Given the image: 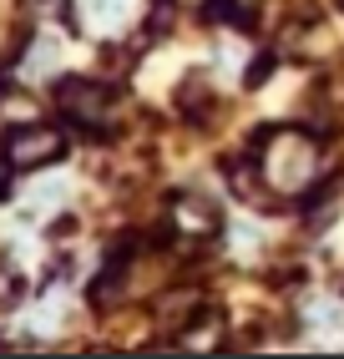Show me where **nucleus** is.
Returning <instances> with one entry per match:
<instances>
[{"mask_svg": "<svg viewBox=\"0 0 344 359\" xmlns=\"http://www.w3.org/2000/svg\"><path fill=\"white\" fill-rule=\"evenodd\" d=\"M314 324H339V304H314Z\"/></svg>", "mask_w": 344, "mask_h": 359, "instance_id": "nucleus-7", "label": "nucleus"}, {"mask_svg": "<svg viewBox=\"0 0 344 359\" xmlns=\"http://www.w3.org/2000/svg\"><path fill=\"white\" fill-rule=\"evenodd\" d=\"M178 223H183V228H213V208L198 203V198H183V203H178Z\"/></svg>", "mask_w": 344, "mask_h": 359, "instance_id": "nucleus-5", "label": "nucleus"}, {"mask_svg": "<svg viewBox=\"0 0 344 359\" xmlns=\"http://www.w3.org/2000/svg\"><path fill=\"white\" fill-rule=\"evenodd\" d=\"M86 15L112 31V26H121V20L132 15V0H86Z\"/></svg>", "mask_w": 344, "mask_h": 359, "instance_id": "nucleus-4", "label": "nucleus"}, {"mask_svg": "<svg viewBox=\"0 0 344 359\" xmlns=\"http://www.w3.org/2000/svg\"><path fill=\"white\" fill-rule=\"evenodd\" d=\"M61 107H66L71 122H81V127H102L107 111H112L107 91L96 81H61Z\"/></svg>", "mask_w": 344, "mask_h": 359, "instance_id": "nucleus-3", "label": "nucleus"}, {"mask_svg": "<svg viewBox=\"0 0 344 359\" xmlns=\"http://www.w3.org/2000/svg\"><path fill=\"white\" fill-rule=\"evenodd\" d=\"M31 66H46V71H51V66H56V41H51V36H46V41H36V46H31Z\"/></svg>", "mask_w": 344, "mask_h": 359, "instance_id": "nucleus-6", "label": "nucleus"}, {"mask_svg": "<svg viewBox=\"0 0 344 359\" xmlns=\"http://www.w3.org/2000/svg\"><path fill=\"white\" fill-rule=\"evenodd\" d=\"M6 157H11V172L56 162L61 157V132H51V127H15L11 142H6Z\"/></svg>", "mask_w": 344, "mask_h": 359, "instance_id": "nucleus-2", "label": "nucleus"}, {"mask_svg": "<svg viewBox=\"0 0 344 359\" xmlns=\"http://www.w3.org/2000/svg\"><path fill=\"white\" fill-rule=\"evenodd\" d=\"M258 162H263L268 187H279V193H299V187H309L314 172H319V147L304 132H279L274 142H268V157H258Z\"/></svg>", "mask_w": 344, "mask_h": 359, "instance_id": "nucleus-1", "label": "nucleus"}]
</instances>
